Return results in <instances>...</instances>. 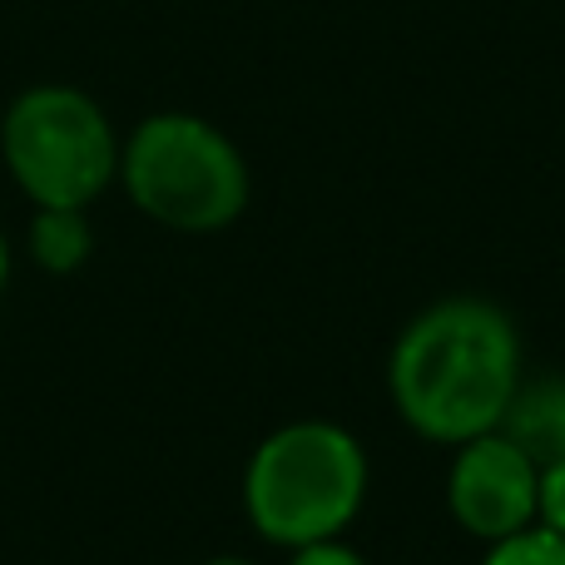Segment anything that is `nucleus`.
<instances>
[{"label":"nucleus","instance_id":"obj_1","mask_svg":"<svg viewBox=\"0 0 565 565\" xmlns=\"http://www.w3.org/2000/svg\"><path fill=\"white\" fill-rule=\"evenodd\" d=\"M521 377L526 352L516 318L477 292L427 302L397 332L387 358L392 412L437 447H461L497 431Z\"/></svg>","mask_w":565,"mask_h":565},{"label":"nucleus","instance_id":"obj_2","mask_svg":"<svg viewBox=\"0 0 565 565\" xmlns=\"http://www.w3.org/2000/svg\"><path fill=\"white\" fill-rule=\"evenodd\" d=\"M372 467L362 441L328 417L274 427L244 467V516L268 546L332 541L362 516Z\"/></svg>","mask_w":565,"mask_h":565},{"label":"nucleus","instance_id":"obj_3","mask_svg":"<svg viewBox=\"0 0 565 565\" xmlns=\"http://www.w3.org/2000/svg\"><path fill=\"white\" fill-rule=\"evenodd\" d=\"M119 184L139 214L174 234H218L244 218L254 194L234 139L184 109L139 119L119 145Z\"/></svg>","mask_w":565,"mask_h":565},{"label":"nucleus","instance_id":"obj_4","mask_svg":"<svg viewBox=\"0 0 565 565\" xmlns=\"http://www.w3.org/2000/svg\"><path fill=\"white\" fill-rule=\"evenodd\" d=\"M119 145L109 115L75 85L25 89L0 119L6 169L35 209H89L119 179Z\"/></svg>","mask_w":565,"mask_h":565},{"label":"nucleus","instance_id":"obj_5","mask_svg":"<svg viewBox=\"0 0 565 565\" xmlns=\"http://www.w3.org/2000/svg\"><path fill=\"white\" fill-rule=\"evenodd\" d=\"M536 491H541V467L501 431L451 447L447 511L481 546L536 526Z\"/></svg>","mask_w":565,"mask_h":565},{"label":"nucleus","instance_id":"obj_6","mask_svg":"<svg viewBox=\"0 0 565 565\" xmlns=\"http://www.w3.org/2000/svg\"><path fill=\"white\" fill-rule=\"evenodd\" d=\"M497 431L516 441L536 467L565 461V372H526Z\"/></svg>","mask_w":565,"mask_h":565},{"label":"nucleus","instance_id":"obj_7","mask_svg":"<svg viewBox=\"0 0 565 565\" xmlns=\"http://www.w3.org/2000/svg\"><path fill=\"white\" fill-rule=\"evenodd\" d=\"M95 254V228H89L85 209H35L30 218V258L45 274L65 278L89 264Z\"/></svg>","mask_w":565,"mask_h":565},{"label":"nucleus","instance_id":"obj_8","mask_svg":"<svg viewBox=\"0 0 565 565\" xmlns=\"http://www.w3.org/2000/svg\"><path fill=\"white\" fill-rule=\"evenodd\" d=\"M481 565H565V536L546 526H526L507 541H491Z\"/></svg>","mask_w":565,"mask_h":565},{"label":"nucleus","instance_id":"obj_9","mask_svg":"<svg viewBox=\"0 0 565 565\" xmlns=\"http://www.w3.org/2000/svg\"><path fill=\"white\" fill-rule=\"evenodd\" d=\"M536 526L565 536V461L541 467V491H536Z\"/></svg>","mask_w":565,"mask_h":565},{"label":"nucleus","instance_id":"obj_10","mask_svg":"<svg viewBox=\"0 0 565 565\" xmlns=\"http://www.w3.org/2000/svg\"><path fill=\"white\" fill-rule=\"evenodd\" d=\"M288 565H372V561L358 546H348L342 536H332V541H308V546L288 551Z\"/></svg>","mask_w":565,"mask_h":565},{"label":"nucleus","instance_id":"obj_11","mask_svg":"<svg viewBox=\"0 0 565 565\" xmlns=\"http://www.w3.org/2000/svg\"><path fill=\"white\" fill-rule=\"evenodd\" d=\"M6 282H10V244H6V234H0V292H6Z\"/></svg>","mask_w":565,"mask_h":565},{"label":"nucleus","instance_id":"obj_12","mask_svg":"<svg viewBox=\"0 0 565 565\" xmlns=\"http://www.w3.org/2000/svg\"><path fill=\"white\" fill-rule=\"evenodd\" d=\"M204 565H254V561H244V556H209Z\"/></svg>","mask_w":565,"mask_h":565}]
</instances>
